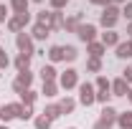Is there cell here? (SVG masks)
Returning a JSON list of instances; mask_svg holds the SVG:
<instances>
[{
	"mask_svg": "<svg viewBox=\"0 0 132 129\" xmlns=\"http://www.w3.org/2000/svg\"><path fill=\"white\" fill-rule=\"evenodd\" d=\"M122 18V8L119 5H107V8H102V13H99V25L104 28V31H114L117 20Z\"/></svg>",
	"mask_w": 132,
	"mask_h": 129,
	"instance_id": "obj_1",
	"label": "cell"
},
{
	"mask_svg": "<svg viewBox=\"0 0 132 129\" xmlns=\"http://www.w3.org/2000/svg\"><path fill=\"white\" fill-rule=\"evenodd\" d=\"M117 109L114 106H109V104H107V106H102V112H99V119L97 122H94V129H112L117 124Z\"/></svg>",
	"mask_w": 132,
	"mask_h": 129,
	"instance_id": "obj_2",
	"label": "cell"
},
{
	"mask_svg": "<svg viewBox=\"0 0 132 129\" xmlns=\"http://www.w3.org/2000/svg\"><path fill=\"white\" fill-rule=\"evenodd\" d=\"M28 23H31V13H13V15L8 18L5 25H8V31H10V33H15V35H18V33L26 31Z\"/></svg>",
	"mask_w": 132,
	"mask_h": 129,
	"instance_id": "obj_3",
	"label": "cell"
},
{
	"mask_svg": "<svg viewBox=\"0 0 132 129\" xmlns=\"http://www.w3.org/2000/svg\"><path fill=\"white\" fill-rule=\"evenodd\" d=\"M79 86V71L76 68H66L59 73V89H64V91H71V89H76Z\"/></svg>",
	"mask_w": 132,
	"mask_h": 129,
	"instance_id": "obj_4",
	"label": "cell"
},
{
	"mask_svg": "<svg viewBox=\"0 0 132 129\" xmlns=\"http://www.w3.org/2000/svg\"><path fill=\"white\" fill-rule=\"evenodd\" d=\"M76 89H79V104H84V106L97 104V89H94V84L84 81V84H79Z\"/></svg>",
	"mask_w": 132,
	"mask_h": 129,
	"instance_id": "obj_5",
	"label": "cell"
},
{
	"mask_svg": "<svg viewBox=\"0 0 132 129\" xmlns=\"http://www.w3.org/2000/svg\"><path fill=\"white\" fill-rule=\"evenodd\" d=\"M31 84H33V73H31V68H28V71H18L15 81H13V91L20 96L23 91H28V89H31Z\"/></svg>",
	"mask_w": 132,
	"mask_h": 129,
	"instance_id": "obj_6",
	"label": "cell"
},
{
	"mask_svg": "<svg viewBox=\"0 0 132 129\" xmlns=\"http://www.w3.org/2000/svg\"><path fill=\"white\" fill-rule=\"evenodd\" d=\"M76 38H79L81 43H86V46L94 43V41H97V25H94V23H81L79 31H76Z\"/></svg>",
	"mask_w": 132,
	"mask_h": 129,
	"instance_id": "obj_7",
	"label": "cell"
},
{
	"mask_svg": "<svg viewBox=\"0 0 132 129\" xmlns=\"http://www.w3.org/2000/svg\"><path fill=\"white\" fill-rule=\"evenodd\" d=\"M20 109H23V104L20 101H15V104H3L0 106V122H13V119H18V114H20Z\"/></svg>",
	"mask_w": 132,
	"mask_h": 129,
	"instance_id": "obj_8",
	"label": "cell"
},
{
	"mask_svg": "<svg viewBox=\"0 0 132 129\" xmlns=\"http://www.w3.org/2000/svg\"><path fill=\"white\" fill-rule=\"evenodd\" d=\"M15 46H18L20 53H28V56L36 53V51H33V38H31V33H26V31L15 35Z\"/></svg>",
	"mask_w": 132,
	"mask_h": 129,
	"instance_id": "obj_9",
	"label": "cell"
},
{
	"mask_svg": "<svg viewBox=\"0 0 132 129\" xmlns=\"http://www.w3.org/2000/svg\"><path fill=\"white\" fill-rule=\"evenodd\" d=\"M81 23H84V13H76V15H69V18H64V31H66V33H76Z\"/></svg>",
	"mask_w": 132,
	"mask_h": 129,
	"instance_id": "obj_10",
	"label": "cell"
},
{
	"mask_svg": "<svg viewBox=\"0 0 132 129\" xmlns=\"http://www.w3.org/2000/svg\"><path fill=\"white\" fill-rule=\"evenodd\" d=\"M127 94H130V84L122 79V76L112 81V96H127Z\"/></svg>",
	"mask_w": 132,
	"mask_h": 129,
	"instance_id": "obj_11",
	"label": "cell"
},
{
	"mask_svg": "<svg viewBox=\"0 0 132 129\" xmlns=\"http://www.w3.org/2000/svg\"><path fill=\"white\" fill-rule=\"evenodd\" d=\"M99 41L104 43V48H112V46L117 48V46H119V33H117V31H104Z\"/></svg>",
	"mask_w": 132,
	"mask_h": 129,
	"instance_id": "obj_12",
	"label": "cell"
},
{
	"mask_svg": "<svg viewBox=\"0 0 132 129\" xmlns=\"http://www.w3.org/2000/svg\"><path fill=\"white\" fill-rule=\"evenodd\" d=\"M117 58H122V61H127V58H132V41H119V46H117Z\"/></svg>",
	"mask_w": 132,
	"mask_h": 129,
	"instance_id": "obj_13",
	"label": "cell"
},
{
	"mask_svg": "<svg viewBox=\"0 0 132 129\" xmlns=\"http://www.w3.org/2000/svg\"><path fill=\"white\" fill-rule=\"evenodd\" d=\"M48 31H64V13L61 10H51V23H48Z\"/></svg>",
	"mask_w": 132,
	"mask_h": 129,
	"instance_id": "obj_14",
	"label": "cell"
},
{
	"mask_svg": "<svg viewBox=\"0 0 132 129\" xmlns=\"http://www.w3.org/2000/svg\"><path fill=\"white\" fill-rule=\"evenodd\" d=\"M56 104H59V109H61V116H64V114H74V109H76V99H71V96L59 99Z\"/></svg>",
	"mask_w": 132,
	"mask_h": 129,
	"instance_id": "obj_15",
	"label": "cell"
},
{
	"mask_svg": "<svg viewBox=\"0 0 132 129\" xmlns=\"http://www.w3.org/2000/svg\"><path fill=\"white\" fill-rule=\"evenodd\" d=\"M41 81H43V84H46V81H59V71H56L53 63H46L41 68Z\"/></svg>",
	"mask_w": 132,
	"mask_h": 129,
	"instance_id": "obj_16",
	"label": "cell"
},
{
	"mask_svg": "<svg viewBox=\"0 0 132 129\" xmlns=\"http://www.w3.org/2000/svg\"><path fill=\"white\" fill-rule=\"evenodd\" d=\"M48 35H51V31L46 28V25H41V23H36V25L31 28V38L33 41H46Z\"/></svg>",
	"mask_w": 132,
	"mask_h": 129,
	"instance_id": "obj_17",
	"label": "cell"
},
{
	"mask_svg": "<svg viewBox=\"0 0 132 129\" xmlns=\"http://www.w3.org/2000/svg\"><path fill=\"white\" fill-rule=\"evenodd\" d=\"M104 43H102V41H94V43H89V46H86V53H89V58H102V56H104Z\"/></svg>",
	"mask_w": 132,
	"mask_h": 129,
	"instance_id": "obj_18",
	"label": "cell"
},
{
	"mask_svg": "<svg viewBox=\"0 0 132 129\" xmlns=\"http://www.w3.org/2000/svg\"><path fill=\"white\" fill-rule=\"evenodd\" d=\"M41 94L46 99H53V96H59V81H46L43 86H41Z\"/></svg>",
	"mask_w": 132,
	"mask_h": 129,
	"instance_id": "obj_19",
	"label": "cell"
},
{
	"mask_svg": "<svg viewBox=\"0 0 132 129\" xmlns=\"http://www.w3.org/2000/svg\"><path fill=\"white\" fill-rule=\"evenodd\" d=\"M117 127L119 129H132V112H119L117 114Z\"/></svg>",
	"mask_w": 132,
	"mask_h": 129,
	"instance_id": "obj_20",
	"label": "cell"
},
{
	"mask_svg": "<svg viewBox=\"0 0 132 129\" xmlns=\"http://www.w3.org/2000/svg\"><path fill=\"white\" fill-rule=\"evenodd\" d=\"M46 56H48L51 63H59V61H64V46H51Z\"/></svg>",
	"mask_w": 132,
	"mask_h": 129,
	"instance_id": "obj_21",
	"label": "cell"
},
{
	"mask_svg": "<svg viewBox=\"0 0 132 129\" xmlns=\"http://www.w3.org/2000/svg\"><path fill=\"white\" fill-rule=\"evenodd\" d=\"M41 114H43L46 119H51V122H56V119L61 116V109H59V104H46V109Z\"/></svg>",
	"mask_w": 132,
	"mask_h": 129,
	"instance_id": "obj_22",
	"label": "cell"
},
{
	"mask_svg": "<svg viewBox=\"0 0 132 129\" xmlns=\"http://www.w3.org/2000/svg\"><path fill=\"white\" fill-rule=\"evenodd\" d=\"M31 58H33V56H28V53H18L15 68H18V71H28V68H31Z\"/></svg>",
	"mask_w": 132,
	"mask_h": 129,
	"instance_id": "obj_23",
	"label": "cell"
},
{
	"mask_svg": "<svg viewBox=\"0 0 132 129\" xmlns=\"http://www.w3.org/2000/svg\"><path fill=\"white\" fill-rule=\"evenodd\" d=\"M36 99H38V94H36L33 89H28V91H23V94H20V104H23V106H33V104H36Z\"/></svg>",
	"mask_w": 132,
	"mask_h": 129,
	"instance_id": "obj_24",
	"label": "cell"
},
{
	"mask_svg": "<svg viewBox=\"0 0 132 129\" xmlns=\"http://www.w3.org/2000/svg\"><path fill=\"white\" fill-rule=\"evenodd\" d=\"M51 124H53V122L46 119L43 114H36V116H33V127L36 129H51Z\"/></svg>",
	"mask_w": 132,
	"mask_h": 129,
	"instance_id": "obj_25",
	"label": "cell"
},
{
	"mask_svg": "<svg viewBox=\"0 0 132 129\" xmlns=\"http://www.w3.org/2000/svg\"><path fill=\"white\" fill-rule=\"evenodd\" d=\"M94 89H97V91H112V81L107 79V76H97Z\"/></svg>",
	"mask_w": 132,
	"mask_h": 129,
	"instance_id": "obj_26",
	"label": "cell"
},
{
	"mask_svg": "<svg viewBox=\"0 0 132 129\" xmlns=\"http://www.w3.org/2000/svg\"><path fill=\"white\" fill-rule=\"evenodd\" d=\"M13 13H28V0H10Z\"/></svg>",
	"mask_w": 132,
	"mask_h": 129,
	"instance_id": "obj_27",
	"label": "cell"
},
{
	"mask_svg": "<svg viewBox=\"0 0 132 129\" xmlns=\"http://www.w3.org/2000/svg\"><path fill=\"white\" fill-rule=\"evenodd\" d=\"M76 58H79V51L74 48V46H64V61L71 63V61H76Z\"/></svg>",
	"mask_w": 132,
	"mask_h": 129,
	"instance_id": "obj_28",
	"label": "cell"
},
{
	"mask_svg": "<svg viewBox=\"0 0 132 129\" xmlns=\"http://www.w3.org/2000/svg\"><path fill=\"white\" fill-rule=\"evenodd\" d=\"M86 71L89 73H99L102 71V58H89L86 61Z\"/></svg>",
	"mask_w": 132,
	"mask_h": 129,
	"instance_id": "obj_29",
	"label": "cell"
},
{
	"mask_svg": "<svg viewBox=\"0 0 132 129\" xmlns=\"http://www.w3.org/2000/svg\"><path fill=\"white\" fill-rule=\"evenodd\" d=\"M33 116H36V109H33V106H23L20 114H18V119H20V122H28V119H33Z\"/></svg>",
	"mask_w": 132,
	"mask_h": 129,
	"instance_id": "obj_30",
	"label": "cell"
},
{
	"mask_svg": "<svg viewBox=\"0 0 132 129\" xmlns=\"http://www.w3.org/2000/svg\"><path fill=\"white\" fill-rule=\"evenodd\" d=\"M36 23H41V25H46V28H48V23H51V10H41V13L36 15Z\"/></svg>",
	"mask_w": 132,
	"mask_h": 129,
	"instance_id": "obj_31",
	"label": "cell"
},
{
	"mask_svg": "<svg viewBox=\"0 0 132 129\" xmlns=\"http://www.w3.org/2000/svg\"><path fill=\"white\" fill-rule=\"evenodd\" d=\"M109 99H112V91H97V104L107 106V104H109Z\"/></svg>",
	"mask_w": 132,
	"mask_h": 129,
	"instance_id": "obj_32",
	"label": "cell"
},
{
	"mask_svg": "<svg viewBox=\"0 0 132 129\" xmlns=\"http://www.w3.org/2000/svg\"><path fill=\"white\" fill-rule=\"evenodd\" d=\"M8 66H10V58H8V53H5V48L0 46V71H3V68H8Z\"/></svg>",
	"mask_w": 132,
	"mask_h": 129,
	"instance_id": "obj_33",
	"label": "cell"
},
{
	"mask_svg": "<svg viewBox=\"0 0 132 129\" xmlns=\"http://www.w3.org/2000/svg\"><path fill=\"white\" fill-rule=\"evenodd\" d=\"M48 3H51V10H64L69 5V0H48Z\"/></svg>",
	"mask_w": 132,
	"mask_h": 129,
	"instance_id": "obj_34",
	"label": "cell"
},
{
	"mask_svg": "<svg viewBox=\"0 0 132 129\" xmlns=\"http://www.w3.org/2000/svg\"><path fill=\"white\" fill-rule=\"evenodd\" d=\"M122 15L127 18V20H132V0H130V3H125V5H122Z\"/></svg>",
	"mask_w": 132,
	"mask_h": 129,
	"instance_id": "obj_35",
	"label": "cell"
},
{
	"mask_svg": "<svg viewBox=\"0 0 132 129\" xmlns=\"http://www.w3.org/2000/svg\"><path fill=\"white\" fill-rule=\"evenodd\" d=\"M122 79H125V81H127V84H130V86H132V63L127 66L125 71H122Z\"/></svg>",
	"mask_w": 132,
	"mask_h": 129,
	"instance_id": "obj_36",
	"label": "cell"
},
{
	"mask_svg": "<svg viewBox=\"0 0 132 129\" xmlns=\"http://www.w3.org/2000/svg\"><path fill=\"white\" fill-rule=\"evenodd\" d=\"M8 18H10V13H8V8L0 3V23H8Z\"/></svg>",
	"mask_w": 132,
	"mask_h": 129,
	"instance_id": "obj_37",
	"label": "cell"
},
{
	"mask_svg": "<svg viewBox=\"0 0 132 129\" xmlns=\"http://www.w3.org/2000/svg\"><path fill=\"white\" fill-rule=\"evenodd\" d=\"M92 5H97V8H107V5H112L109 0H89Z\"/></svg>",
	"mask_w": 132,
	"mask_h": 129,
	"instance_id": "obj_38",
	"label": "cell"
},
{
	"mask_svg": "<svg viewBox=\"0 0 132 129\" xmlns=\"http://www.w3.org/2000/svg\"><path fill=\"white\" fill-rule=\"evenodd\" d=\"M127 41H132V20L127 23Z\"/></svg>",
	"mask_w": 132,
	"mask_h": 129,
	"instance_id": "obj_39",
	"label": "cell"
},
{
	"mask_svg": "<svg viewBox=\"0 0 132 129\" xmlns=\"http://www.w3.org/2000/svg\"><path fill=\"white\" fill-rule=\"evenodd\" d=\"M112 5H125V3H130V0H109Z\"/></svg>",
	"mask_w": 132,
	"mask_h": 129,
	"instance_id": "obj_40",
	"label": "cell"
},
{
	"mask_svg": "<svg viewBox=\"0 0 132 129\" xmlns=\"http://www.w3.org/2000/svg\"><path fill=\"white\" fill-rule=\"evenodd\" d=\"M127 99H130V101H132V86H130V94H127Z\"/></svg>",
	"mask_w": 132,
	"mask_h": 129,
	"instance_id": "obj_41",
	"label": "cell"
},
{
	"mask_svg": "<svg viewBox=\"0 0 132 129\" xmlns=\"http://www.w3.org/2000/svg\"><path fill=\"white\" fill-rule=\"evenodd\" d=\"M0 129H10V127H5V124H0Z\"/></svg>",
	"mask_w": 132,
	"mask_h": 129,
	"instance_id": "obj_42",
	"label": "cell"
},
{
	"mask_svg": "<svg viewBox=\"0 0 132 129\" xmlns=\"http://www.w3.org/2000/svg\"><path fill=\"white\" fill-rule=\"evenodd\" d=\"M33 3H43V0H33Z\"/></svg>",
	"mask_w": 132,
	"mask_h": 129,
	"instance_id": "obj_43",
	"label": "cell"
},
{
	"mask_svg": "<svg viewBox=\"0 0 132 129\" xmlns=\"http://www.w3.org/2000/svg\"><path fill=\"white\" fill-rule=\"evenodd\" d=\"M69 129H76V127H69Z\"/></svg>",
	"mask_w": 132,
	"mask_h": 129,
	"instance_id": "obj_44",
	"label": "cell"
},
{
	"mask_svg": "<svg viewBox=\"0 0 132 129\" xmlns=\"http://www.w3.org/2000/svg\"><path fill=\"white\" fill-rule=\"evenodd\" d=\"M0 76H3V73H0Z\"/></svg>",
	"mask_w": 132,
	"mask_h": 129,
	"instance_id": "obj_45",
	"label": "cell"
},
{
	"mask_svg": "<svg viewBox=\"0 0 132 129\" xmlns=\"http://www.w3.org/2000/svg\"><path fill=\"white\" fill-rule=\"evenodd\" d=\"M0 35H3V33H0Z\"/></svg>",
	"mask_w": 132,
	"mask_h": 129,
	"instance_id": "obj_46",
	"label": "cell"
}]
</instances>
